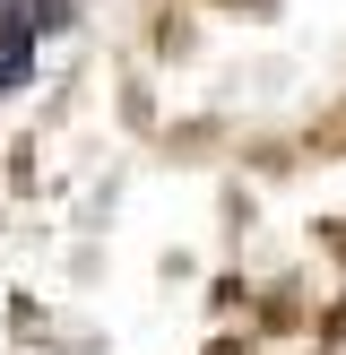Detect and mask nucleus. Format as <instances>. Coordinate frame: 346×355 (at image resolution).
I'll return each mask as SVG.
<instances>
[{"instance_id":"obj_1","label":"nucleus","mask_w":346,"mask_h":355,"mask_svg":"<svg viewBox=\"0 0 346 355\" xmlns=\"http://www.w3.org/2000/svg\"><path fill=\"white\" fill-rule=\"evenodd\" d=\"M61 26V0H0V87L35 69V44Z\"/></svg>"}]
</instances>
